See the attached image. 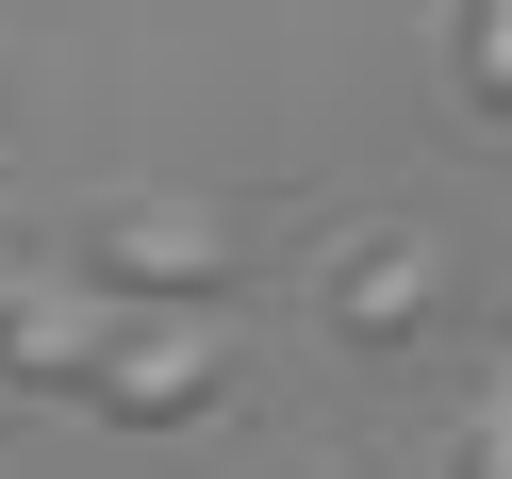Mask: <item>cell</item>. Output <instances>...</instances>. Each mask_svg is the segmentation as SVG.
Wrapping results in <instances>:
<instances>
[{
    "label": "cell",
    "instance_id": "1",
    "mask_svg": "<svg viewBox=\"0 0 512 479\" xmlns=\"http://www.w3.org/2000/svg\"><path fill=\"white\" fill-rule=\"evenodd\" d=\"M215 281H232V232H215L199 199H100L83 215V298H116V314H215Z\"/></svg>",
    "mask_w": 512,
    "mask_h": 479
},
{
    "label": "cell",
    "instance_id": "2",
    "mask_svg": "<svg viewBox=\"0 0 512 479\" xmlns=\"http://www.w3.org/2000/svg\"><path fill=\"white\" fill-rule=\"evenodd\" d=\"M232 397V331L215 314H116V364L83 413H116V430H199V413Z\"/></svg>",
    "mask_w": 512,
    "mask_h": 479
},
{
    "label": "cell",
    "instance_id": "3",
    "mask_svg": "<svg viewBox=\"0 0 512 479\" xmlns=\"http://www.w3.org/2000/svg\"><path fill=\"white\" fill-rule=\"evenodd\" d=\"M116 364V298H83V281H0V380L17 397H100Z\"/></svg>",
    "mask_w": 512,
    "mask_h": 479
},
{
    "label": "cell",
    "instance_id": "4",
    "mask_svg": "<svg viewBox=\"0 0 512 479\" xmlns=\"http://www.w3.org/2000/svg\"><path fill=\"white\" fill-rule=\"evenodd\" d=\"M314 298H331L347 347H413V331H430V248H413V232H347L331 265H314Z\"/></svg>",
    "mask_w": 512,
    "mask_h": 479
},
{
    "label": "cell",
    "instance_id": "5",
    "mask_svg": "<svg viewBox=\"0 0 512 479\" xmlns=\"http://www.w3.org/2000/svg\"><path fill=\"white\" fill-rule=\"evenodd\" d=\"M446 83L479 116H512V0H446Z\"/></svg>",
    "mask_w": 512,
    "mask_h": 479
},
{
    "label": "cell",
    "instance_id": "6",
    "mask_svg": "<svg viewBox=\"0 0 512 479\" xmlns=\"http://www.w3.org/2000/svg\"><path fill=\"white\" fill-rule=\"evenodd\" d=\"M446 479H512V430H496V413H463V446H446Z\"/></svg>",
    "mask_w": 512,
    "mask_h": 479
},
{
    "label": "cell",
    "instance_id": "7",
    "mask_svg": "<svg viewBox=\"0 0 512 479\" xmlns=\"http://www.w3.org/2000/svg\"><path fill=\"white\" fill-rule=\"evenodd\" d=\"M496 430H512V380H496Z\"/></svg>",
    "mask_w": 512,
    "mask_h": 479
}]
</instances>
